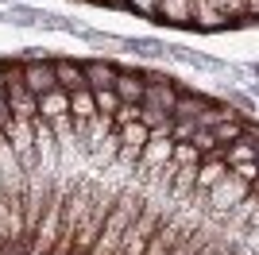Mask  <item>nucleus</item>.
Masks as SVG:
<instances>
[{"label": "nucleus", "mask_w": 259, "mask_h": 255, "mask_svg": "<svg viewBox=\"0 0 259 255\" xmlns=\"http://www.w3.org/2000/svg\"><path fill=\"white\" fill-rule=\"evenodd\" d=\"M0 255H259V116L81 54H0Z\"/></svg>", "instance_id": "nucleus-1"}, {"label": "nucleus", "mask_w": 259, "mask_h": 255, "mask_svg": "<svg viewBox=\"0 0 259 255\" xmlns=\"http://www.w3.org/2000/svg\"><path fill=\"white\" fill-rule=\"evenodd\" d=\"M81 4L155 20L166 27H186V31H228V27L255 23L248 0H81Z\"/></svg>", "instance_id": "nucleus-2"}]
</instances>
